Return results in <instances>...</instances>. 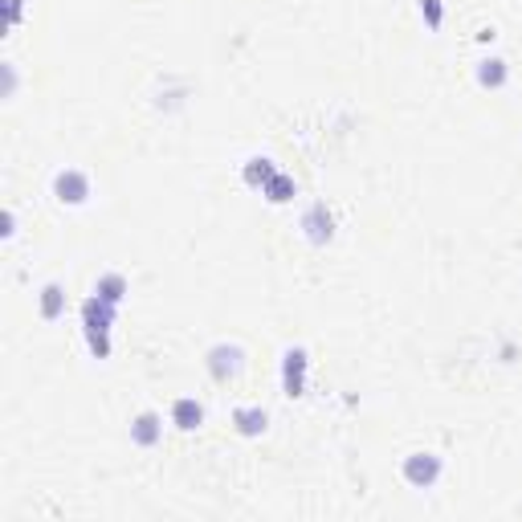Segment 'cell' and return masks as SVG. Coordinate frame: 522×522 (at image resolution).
Instances as JSON below:
<instances>
[{
    "mask_svg": "<svg viewBox=\"0 0 522 522\" xmlns=\"http://www.w3.org/2000/svg\"><path fill=\"white\" fill-rule=\"evenodd\" d=\"M53 310H57V290L49 286V290H45V314H53Z\"/></svg>",
    "mask_w": 522,
    "mask_h": 522,
    "instance_id": "obj_1",
    "label": "cell"
}]
</instances>
